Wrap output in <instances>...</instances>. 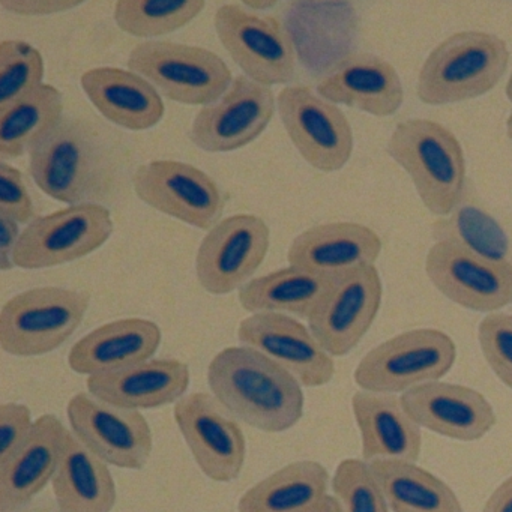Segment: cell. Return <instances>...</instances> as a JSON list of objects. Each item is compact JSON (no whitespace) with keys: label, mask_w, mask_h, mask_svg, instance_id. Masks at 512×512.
Segmentation results:
<instances>
[{"label":"cell","mask_w":512,"mask_h":512,"mask_svg":"<svg viewBox=\"0 0 512 512\" xmlns=\"http://www.w3.org/2000/svg\"><path fill=\"white\" fill-rule=\"evenodd\" d=\"M482 512H512V476L491 493Z\"/></svg>","instance_id":"41"},{"label":"cell","mask_w":512,"mask_h":512,"mask_svg":"<svg viewBox=\"0 0 512 512\" xmlns=\"http://www.w3.org/2000/svg\"><path fill=\"white\" fill-rule=\"evenodd\" d=\"M208 385L230 415L265 433L290 430L304 415L299 380L253 347L218 352L208 367Z\"/></svg>","instance_id":"1"},{"label":"cell","mask_w":512,"mask_h":512,"mask_svg":"<svg viewBox=\"0 0 512 512\" xmlns=\"http://www.w3.org/2000/svg\"><path fill=\"white\" fill-rule=\"evenodd\" d=\"M425 274L445 298L467 310L491 314L512 304L508 259H494L442 239L428 250Z\"/></svg>","instance_id":"8"},{"label":"cell","mask_w":512,"mask_h":512,"mask_svg":"<svg viewBox=\"0 0 512 512\" xmlns=\"http://www.w3.org/2000/svg\"><path fill=\"white\" fill-rule=\"evenodd\" d=\"M44 61L40 50L20 40L0 44V109L43 85Z\"/></svg>","instance_id":"33"},{"label":"cell","mask_w":512,"mask_h":512,"mask_svg":"<svg viewBox=\"0 0 512 512\" xmlns=\"http://www.w3.org/2000/svg\"><path fill=\"white\" fill-rule=\"evenodd\" d=\"M317 94L376 118L398 112L404 101L403 82L391 62L370 53L347 56L317 83Z\"/></svg>","instance_id":"21"},{"label":"cell","mask_w":512,"mask_h":512,"mask_svg":"<svg viewBox=\"0 0 512 512\" xmlns=\"http://www.w3.org/2000/svg\"><path fill=\"white\" fill-rule=\"evenodd\" d=\"M64 98L52 85L38 86L0 109V158L14 160L64 116Z\"/></svg>","instance_id":"31"},{"label":"cell","mask_w":512,"mask_h":512,"mask_svg":"<svg viewBox=\"0 0 512 512\" xmlns=\"http://www.w3.org/2000/svg\"><path fill=\"white\" fill-rule=\"evenodd\" d=\"M89 304V293L64 287L19 293L0 311V346L22 358L47 355L77 331Z\"/></svg>","instance_id":"5"},{"label":"cell","mask_w":512,"mask_h":512,"mask_svg":"<svg viewBox=\"0 0 512 512\" xmlns=\"http://www.w3.org/2000/svg\"><path fill=\"white\" fill-rule=\"evenodd\" d=\"M128 68L169 100L185 106H212L233 83L232 71L211 50L169 41L137 44L128 58Z\"/></svg>","instance_id":"6"},{"label":"cell","mask_w":512,"mask_h":512,"mask_svg":"<svg viewBox=\"0 0 512 512\" xmlns=\"http://www.w3.org/2000/svg\"><path fill=\"white\" fill-rule=\"evenodd\" d=\"M299 512H343L341 511L340 502H338L337 497L331 496V494H326L323 499H320L319 502L314 503V505L308 506V508L302 509Z\"/></svg>","instance_id":"42"},{"label":"cell","mask_w":512,"mask_h":512,"mask_svg":"<svg viewBox=\"0 0 512 512\" xmlns=\"http://www.w3.org/2000/svg\"><path fill=\"white\" fill-rule=\"evenodd\" d=\"M329 473L313 460L295 461L266 476L239 499V512H299L328 494Z\"/></svg>","instance_id":"30"},{"label":"cell","mask_w":512,"mask_h":512,"mask_svg":"<svg viewBox=\"0 0 512 512\" xmlns=\"http://www.w3.org/2000/svg\"><path fill=\"white\" fill-rule=\"evenodd\" d=\"M80 83L95 109L125 130H149L163 119L161 95L140 74L115 67L92 68Z\"/></svg>","instance_id":"26"},{"label":"cell","mask_w":512,"mask_h":512,"mask_svg":"<svg viewBox=\"0 0 512 512\" xmlns=\"http://www.w3.org/2000/svg\"><path fill=\"white\" fill-rule=\"evenodd\" d=\"M410 418L421 428L460 442H475L490 433L497 416L490 401L457 383H422L400 397Z\"/></svg>","instance_id":"19"},{"label":"cell","mask_w":512,"mask_h":512,"mask_svg":"<svg viewBox=\"0 0 512 512\" xmlns=\"http://www.w3.org/2000/svg\"><path fill=\"white\" fill-rule=\"evenodd\" d=\"M67 415L71 433L109 466L139 470L151 458L154 437L139 410L79 392L68 401Z\"/></svg>","instance_id":"12"},{"label":"cell","mask_w":512,"mask_h":512,"mask_svg":"<svg viewBox=\"0 0 512 512\" xmlns=\"http://www.w3.org/2000/svg\"><path fill=\"white\" fill-rule=\"evenodd\" d=\"M506 97H508V100L512 103V74L511 77H509L508 83H506Z\"/></svg>","instance_id":"45"},{"label":"cell","mask_w":512,"mask_h":512,"mask_svg":"<svg viewBox=\"0 0 512 512\" xmlns=\"http://www.w3.org/2000/svg\"><path fill=\"white\" fill-rule=\"evenodd\" d=\"M80 2H2V7L11 13L20 14V16H44V14L59 13V11L71 10L79 7Z\"/></svg>","instance_id":"40"},{"label":"cell","mask_w":512,"mask_h":512,"mask_svg":"<svg viewBox=\"0 0 512 512\" xmlns=\"http://www.w3.org/2000/svg\"><path fill=\"white\" fill-rule=\"evenodd\" d=\"M332 490L343 512H391L370 464L364 460L341 461L332 478Z\"/></svg>","instance_id":"34"},{"label":"cell","mask_w":512,"mask_h":512,"mask_svg":"<svg viewBox=\"0 0 512 512\" xmlns=\"http://www.w3.org/2000/svg\"><path fill=\"white\" fill-rule=\"evenodd\" d=\"M271 230L256 215L239 214L209 230L197 251L200 286L211 295H227L251 281L265 260Z\"/></svg>","instance_id":"15"},{"label":"cell","mask_w":512,"mask_h":512,"mask_svg":"<svg viewBox=\"0 0 512 512\" xmlns=\"http://www.w3.org/2000/svg\"><path fill=\"white\" fill-rule=\"evenodd\" d=\"M382 253V239L370 227L359 223H328L311 227L287 251L290 266L335 278L352 269L376 265Z\"/></svg>","instance_id":"22"},{"label":"cell","mask_w":512,"mask_h":512,"mask_svg":"<svg viewBox=\"0 0 512 512\" xmlns=\"http://www.w3.org/2000/svg\"><path fill=\"white\" fill-rule=\"evenodd\" d=\"M508 65V44L502 38L490 32H457L431 50L416 92L428 106L475 100L496 88Z\"/></svg>","instance_id":"4"},{"label":"cell","mask_w":512,"mask_h":512,"mask_svg":"<svg viewBox=\"0 0 512 512\" xmlns=\"http://www.w3.org/2000/svg\"><path fill=\"white\" fill-rule=\"evenodd\" d=\"M506 134H508L509 140L512 142V112L509 113L508 121H506Z\"/></svg>","instance_id":"44"},{"label":"cell","mask_w":512,"mask_h":512,"mask_svg":"<svg viewBox=\"0 0 512 512\" xmlns=\"http://www.w3.org/2000/svg\"><path fill=\"white\" fill-rule=\"evenodd\" d=\"M68 433L55 415L40 416L22 445L0 461V512L28 505L52 481Z\"/></svg>","instance_id":"20"},{"label":"cell","mask_w":512,"mask_h":512,"mask_svg":"<svg viewBox=\"0 0 512 512\" xmlns=\"http://www.w3.org/2000/svg\"><path fill=\"white\" fill-rule=\"evenodd\" d=\"M157 323L140 317L115 320L94 329L77 341L68 365L82 376H98L149 361L161 344Z\"/></svg>","instance_id":"24"},{"label":"cell","mask_w":512,"mask_h":512,"mask_svg":"<svg viewBox=\"0 0 512 512\" xmlns=\"http://www.w3.org/2000/svg\"><path fill=\"white\" fill-rule=\"evenodd\" d=\"M11 512H64L59 508L58 503H28L22 508L14 509Z\"/></svg>","instance_id":"43"},{"label":"cell","mask_w":512,"mask_h":512,"mask_svg":"<svg viewBox=\"0 0 512 512\" xmlns=\"http://www.w3.org/2000/svg\"><path fill=\"white\" fill-rule=\"evenodd\" d=\"M478 340L488 367L512 389V314L485 316L479 323Z\"/></svg>","instance_id":"36"},{"label":"cell","mask_w":512,"mask_h":512,"mask_svg":"<svg viewBox=\"0 0 512 512\" xmlns=\"http://www.w3.org/2000/svg\"><path fill=\"white\" fill-rule=\"evenodd\" d=\"M173 413L200 470L215 482L235 481L247 457L244 431L235 416L206 392L185 395Z\"/></svg>","instance_id":"16"},{"label":"cell","mask_w":512,"mask_h":512,"mask_svg":"<svg viewBox=\"0 0 512 512\" xmlns=\"http://www.w3.org/2000/svg\"><path fill=\"white\" fill-rule=\"evenodd\" d=\"M20 224L10 217L0 215V269L7 272L14 266V251L19 244Z\"/></svg>","instance_id":"39"},{"label":"cell","mask_w":512,"mask_h":512,"mask_svg":"<svg viewBox=\"0 0 512 512\" xmlns=\"http://www.w3.org/2000/svg\"><path fill=\"white\" fill-rule=\"evenodd\" d=\"M89 394L125 409H154L178 403L190 386V368L179 359H149L86 380Z\"/></svg>","instance_id":"23"},{"label":"cell","mask_w":512,"mask_h":512,"mask_svg":"<svg viewBox=\"0 0 512 512\" xmlns=\"http://www.w3.org/2000/svg\"><path fill=\"white\" fill-rule=\"evenodd\" d=\"M388 154L406 170L422 205L449 215L463 200L466 158L455 134L430 119L400 122L388 140Z\"/></svg>","instance_id":"3"},{"label":"cell","mask_w":512,"mask_h":512,"mask_svg":"<svg viewBox=\"0 0 512 512\" xmlns=\"http://www.w3.org/2000/svg\"><path fill=\"white\" fill-rule=\"evenodd\" d=\"M133 187L142 202L188 226L211 230L223 217L224 196L217 182L191 164L157 160L134 172Z\"/></svg>","instance_id":"14"},{"label":"cell","mask_w":512,"mask_h":512,"mask_svg":"<svg viewBox=\"0 0 512 512\" xmlns=\"http://www.w3.org/2000/svg\"><path fill=\"white\" fill-rule=\"evenodd\" d=\"M457 347L445 332L413 329L371 349L356 367L353 379L362 391L397 394L440 380L454 365Z\"/></svg>","instance_id":"7"},{"label":"cell","mask_w":512,"mask_h":512,"mask_svg":"<svg viewBox=\"0 0 512 512\" xmlns=\"http://www.w3.org/2000/svg\"><path fill=\"white\" fill-rule=\"evenodd\" d=\"M274 113L272 89L239 76L218 103L202 107L197 113L190 139L211 154L236 151L254 142L266 130Z\"/></svg>","instance_id":"17"},{"label":"cell","mask_w":512,"mask_h":512,"mask_svg":"<svg viewBox=\"0 0 512 512\" xmlns=\"http://www.w3.org/2000/svg\"><path fill=\"white\" fill-rule=\"evenodd\" d=\"M0 215L19 224H31L35 220L34 203L22 172L5 161L0 164Z\"/></svg>","instance_id":"37"},{"label":"cell","mask_w":512,"mask_h":512,"mask_svg":"<svg viewBox=\"0 0 512 512\" xmlns=\"http://www.w3.org/2000/svg\"><path fill=\"white\" fill-rule=\"evenodd\" d=\"M29 172L47 196L76 206L106 196L116 167L94 127L64 116L29 146Z\"/></svg>","instance_id":"2"},{"label":"cell","mask_w":512,"mask_h":512,"mask_svg":"<svg viewBox=\"0 0 512 512\" xmlns=\"http://www.w3.org/2000/svg\"><path fill=\"white\" fill-rule=\"evenodd\" d=\"M32 412L20 403H2L0 406V461L10 457L23 440L29 436L32 427Z\"/></svg>","instance_id":"38"},{"label":"cell","mask_w":512,"mask_h":512,"mask_svg":"<svg viewBox=\"0 0 512 512\" xmlns=\"http://www.w3.org/2000/svg\"><path fill=\"white\" fill-rule=\"evenodd\" d=\"M278 113L299 154L320 172H337L352 157V125L337 104L308 86H287L278 94Z\"/></svg>","instance_id":"11"},{"label":"cell","mask_w":512,"mask_h":512,"mask_svg":"<svg viewBox=\"0 0 512 512\" xmlns=\"http://www.w3.org/2000/svg\"><path fill=\"white\" fill-rule=\"evenodd\" d=\"M332 281L334 278L289 266L248 281L239 289V304L253 314L290 313L308 319Z\"/></svg>","instance_id":"28"},{"label":"cell","mask_w":512,"mask_h":512,"mask_svg":"<svg viewBox=\"0 0 512 512\" xmlns=\"http://www.w3.org/2000/svg\"><path fill=\"white\" fill-rule=\"evenodd\" d=\"M436 227L440 235L437 241L458 242L485 256L505 259L502 256V248L505 247L502 233L490 218L473 209L460 211L452 221H437Z\"/></svg>","instance_id":"35"},{"label":"cell","mask_w":512,"mask_h":512,"mask_svg":"<svg viewBox=\"0 0 512 512\" xmlns=\"http://www.w3.org/2000/svg\"><path fill=\"white\" fill-rule=\"evenodd\" d=\"M109 209L98 203L70 206L28 224L14 251V265L46 269L82 259L103 247L112 236Z\"/></svg>","instance_id":"9"},{"label":"cell","mask_w":512,"mask_h":512,"mask_svg":"<svg viewBox=\"0 0 512 512\" xmlns=\"http://www.w3.org/2000/svg\"><path fill=\"white\" fill-rule=\"evenodd\" d=\"M214 26L218 40L248 79L268 88L292 82L295 44L277 17L257 16L230 4L218 8Z\"/></svg>","instance_id":"10"},{"label":"cell","mask_w":512,"mask_h":512,"mask_svg":"<svg viewBox=\"0 0 512 512\" xmlns=\"http://www.w3.org/2000/svg\"><path fill=\"white\" fill-rule=\"evenodd\" d=\"M352 410L361 433L362 460L416 463L422 448L421 427L410 418L395 394L358 391Z\"/></svg>","instance_id":"25"},{"label":"cell","mask_w":512,"mask_h":512,"mask_svg":"<svg viewBox=\"0 0 512 512\" xmlns=\"http://www.w3.org/2000/svg\"><path fill=\"white\" fill-rule=\"evenodd\" d=\"M368 464L392 512H463L454 490L418 464L394 460Z\"/></svg>","instance_id":"29"},{"label":"cell","mask_w":512,"mask_h":512,"mask_svg":"<svg viewBox=\"0 0 512 512\" xmlns=\"http://www.w3.org/2000/svg\"><path fill=\"white\" fill-rule=\"evenodd\" d=\"M238 338L277 362L302 386L319 388L334 377V356L320 346L310 328L286 314H251L239 325Z\"/></svg>","instance_id":"18"},{"label":"cell","mask_w":512,"mask_h":512,"mask_svg":"<svg viewBox=\"0 0 512 512\" xmlns=\"http://www.w3.org/2000/svg\"><path fill=\"white\" fill-rule=\"evenodd\" d=\"M52 484L56 503L64 512H112L115 508L116 485L109 464L71 431Z\"/></svg>","instance_id":"27"},{"label":"cell","mask_w":512,"mask_h":512,"mask_svg":"<svg viewBox=\"0 0 512 512\" xmlns=\"http://www.w3.org/2000/svg\"><path fill=\"white\" fill-rule=\"evenodd\" d=\"M382 293L376 265L338 275L308 317L311 334L329 355H347L373 325L382 304Z\"/></svg>","instance_id":"13"},{"label":"cell","mask_w":512,"mask_h":512,"mask_svg":"<svg viewBox=\"0 0 512 512\" xmlns=\"http://www.w3.org/2000/svg\"><path fill=\"white\" fill-rule=\"evenodd\" d=\"M205 7L203 0H119L115 22L133 37H161L193 22Z\"/></svg>","instance_id":"32"}]
</instances>
